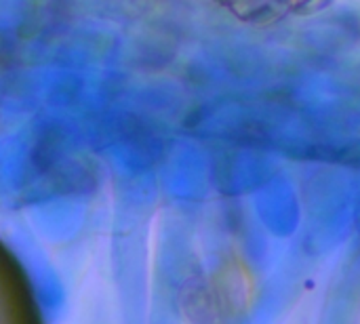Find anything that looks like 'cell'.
<instances>
[{"label":"cell","mask_w":360,"mask_h":324,"mask_svg":"<svg viewBox=\"0 0 360 324\" xmlns=\"http://www.w3.org/2000/svg\"><path fill=\"white\" fill-rule=\"evenodd\" d=\"M0 324H46L27 270L4 240H0Z\"/></svg>","instance_id":"obj_1"}]
</instances>
